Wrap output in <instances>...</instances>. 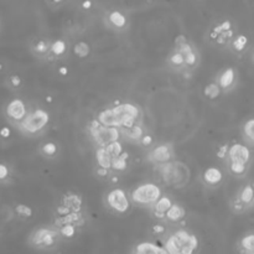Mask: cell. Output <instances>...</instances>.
I'll use <instances>...</instances> for the list:
<instances>
[{"label":"cell","mask_w":254,"mask_h":254,"mask_svg":"<svg viewBox=\"0 0 254 254\" xmlns=\"http://www.w3.org/2000/svg\"><path fill=\"white\" fill-rule=\"evenodd\" d=\"M148 160L155 166L175 160V149L172 144L161 143L154 146L148 154Z\"/></svg>","instance_id":"9c48e42d"},{"label":"cell","mask_w":254,"mask_h":254,"mask_svg":"<svg viewBox=\"0 0 254 254\" xmlns=\"http://www.w3.org/2000/svg\"><path fill=\"white\" fill-rule=\"evenodd\" d=\"M169 65L172 66V67H186L185 65V55L182 52H180L177 48H175L168 57Z\"/></svg>","instance_id":"f546056e"},{"label":"cell","mask_w":254,"mask_h":254,"mask_svg":"<svg viewBox=\"0 0 254 254\" xmlns=\"http://www.w3.org/2000/svg\"><path fill=\"white\" fill-rule=\"evenodd\" d=\"M77 229L78 227L76 224L72 223H67V224H63V226L58 227V231H60V236L63 237L66 239H71L76 236L77 233Z\"/></svg>","instance_id":"836d02e7"},{"label":"cell","mask_w":254,"mask_h":254,"mask_svg":"<svg viewBox=\"0 0 254 254\" xmlns=\"http://www.w3.org/2000/svg\"><path fill=\"white\" fill-rule=\"evenodd\" d=\"M252 207H254V199H253V204H252Z\"/></svg>","instance_id":"11a10c76"},{"label":"cell","mask_w":254,"mask_h":254,"mask_svg":"<svg viewBox=\"0 0 254 254\" xmlns=\"http://www.w3.org/2000/svg\"><path fill=\"white\" fill-rule=\"evenodd\" d=\"M10 168L6 164L0 163V184H5L10 179Z\"/></svg>","instance_id":"f35d334b"},{"label":"cell","mask_w":254,"mask_h":254,"mask_svg":"<svg viewBox=\"0 0 254 254\" xmlns=\"http://www.w3.org/2000/svg\"><path fill=\"white\" fill-rule=\"evenodd\" d=\"M67 42L63 39H57L53 42H51L50 55L55 56V57H61L67 52Z\"/></svg>","instance_id":"4316f807"},{"label":"cell","mask_w":254,"mask_h":254,"mask_svg":"<svg viewBox=\"0 0 254 254\" xmlns=\"http://www.w3.org/2000/svg\"><path fill=\"white\" fill-rule=\"evenodd\" d=\"M128 159H129V154L127 151H123V154L117 158H113V161H112V169L114 171H126L128 169Z\"/></svg>","instance_id":"484cf974"},{"label":"cell","mask_w":254,"mask_h":254,"mask_svg":"<svg viewBox=\"0 0 254 254\" xmlns=\"http://www.w3.org/2000/svg\"><path fill=\"white\" fill-rule=\"evenodd\" d=\"M57 72H58V75L61 76V77H66V76H68L70 71H68L67 66H61V67H58Z\"/></svg>","instance_id":"681fc988"},{"label":"cell","mask_w":254,"mask_h":254,"mask_svg":"<svg viewBox=\"0 0 254 254\" xmlns=\"http://www.w3.org/2000/svg\"><path fill=\"white\" fill-rule=\"evenodd\" d=\"M14 212L18 214L19 217H23V218H31L34 214V210L31 209L29 205L25 204H18L14 207Z\"/></svg>","instance_id":"d590c367"},{"label":"cell","mask_w":254,"mask_h":254,"mask_svg":"<svg viewBox=\"0 0 254 254\" xmlns=\"http://www.w3.org/2000/svg\"><path fill=\"white\" fill-rule=\"evenodd\" d=\"M106 21L109 28L117 31L126 30L128 28V18H127L126 14L119 10L108 11L106 14Z\"/></svg>","instance_id":"4fadbf2b"},{"label":"cell","mask_w":254,"mask_h":254,"mask_svg":"<svg viewBox=\"0 0 254 254\" xmlns=\"http://www.w3.org/2000/svg\"><path fill=\"white\" fill-rule=\"evenodd\" d=\"M237 78H238L237 71L234 70L233 67H227L219 73L216 82L218 83V86L221 87L222 92H227L231 91L232 88H234V86H236L237 83Z\"/></svg>","instance_id":"7c38bea8"},{"label":"cell","mask_w":254,"mask_h":254,"mask_svg":"<svg viewBox=\"0 0 254 254\" xmlns=\"http://www.w3.org/2000/svg\"><path fill=\"white\" fill-rule=\"evenodd\" d=\"M227 166H228V170L232 175L234 176L242 177L248 172L249 165L243 163H238V161H227Z\"/></svg>","instance_id":"d4e9b609"},{"label":"cell","mask_w":254,"mask_h":254,"mask_svg":"<svg viewBox=\"0 0 254 254\" xmlns=\"http://www.w3.org/2000/svg\"><path fill=\"white\" fill-rule=\"evenodd\" d=\"M236 199H238L239 201L247 207V210L252 209V204H253L254 199V182H248V184L244 185V186L239 190Z\"/></svg>","instance_id":"ac0fdd59"},{"label":"cell","mask_w":254,"mask_h":254,"mask_svg":"<svg viewBox=\"0 0 254 254\" xmlns=\"http://www.w3.org/2000/svg\"><path fill=\"white\" fill-rule=\"evenodd\" d=\"M112 161H113V156L108 151L106 146H98L96 149V163L99 168L104 169H112Z\"/></svg>","instance_id":"d6986e66"},{"label":"cell","mask_w":254,"mask_h":254,"mask_svg":"<svg viewBox=\"0 0 254 254\" xmlns=\"http://www.w3.org/2000/svg\"><path fill=\"white\" fill-rule=\"evenodd\" d=\"M81 6H82L85 10H89V9L92 8V1H91V0H85Z\"/></svg>","instance_id":"f907efd6"},{"label":"cell","mask_w":254,"mask_h":254,"mask_svg":"<svg viewBox=\"0 0 254 254\" xmlns=\"http://www.w3.org/2000/svg\"><path fill=\"white\" fill-rule=\"evenodd\" d=\"M186 217V210L179 204H174L166 212V221L171 223H179Z\"/></svg>","instance_id":"44dd1931"},{"label":"cell","mask_w":254,"mask_h":254,"mask_svg":"<svg viewBox=\"0 0 254 254\" xmlns=\"http://www.w3.org/2000/svg\"><path fill=\"white\" fill-rule=\"evenodd\" d=\"M202 181L206 186L216 187L223 181V172L217 166H210L202 174Z\"/></svg>","instance_id":"9a60e30c"},{"label":"cell","mask_w":254,"mask_h":254,"mask_svg":"<svg viewBox=\"0 0 254 254\" xmlns=\"http://www.w3.org/2000/svg\"><path fill=\"white\" fill-rule=\"evenodd\" d=\"M174 205V201L171 200V197L168 196V195H163L158 201L154 204V206L151 207V212H153V216L155 217L159 221H166V212L169 211V209Z\"/></svg>","instance_id":"5bb4252c"},{"label":"cell","mask_w":254,"mask_h":254,"mask_svg":"<svg viewBox=\"0 0 254 254\" xmlns=\"http://www.w3.org/2000/svg\"><path fill=\"white\" fill-rule=\"evenodd\" d=\"M50 123V113L46 109L36 108L30 111L23 122L18 124V129L28 136H35L40 134Z\"/></svg>","instance_id":"277c9868"},{"label":"cell","mask_w":254,"mask_h":254,"mask_svg":"<svg viewBox=\"0 0 254 254\" xmlns=\"http://www.w3.org/2000/svg\"><path fill=\"white\" fill-rule=\"evenodd\" d=\"M97 176L99 177H109V169H104V168H99L96 170Z\"/></svg>","instance_id":"7dc6e473"},{"label":"cell","mask_w":254,"mask_h":254,"mask_svg":"<svg viewBox=\"0 0 254 254\" xmlns=\"http://www.w3.org/2000/svg\"><path fill=\"white\" fill-rule=\"evenodd\" d=\"M233 29V25H232V21L231 20H224L222 21V23L217 24L216 26H214L213 29H212L211 34H210V36H211L212 40H216V38L218 35H221L222 33H224V31H228V30H232Z\"/></svg>","instance_id":"1f68e13d"},{"label":"cell","mask_w":254,"mask_h":254,"mask_svg":"<svg viewBox=\"0 0 254 254\" xmlns=\"http://www.w3.org/2000/svg\"><path fill=\"white\" fill-rule=\"evenodd\" d=\"M158 171L161 175V179L168 186L181 189L190 181V169L186 164L181 161H170V163L158 165Z\"/></svg>","instance_id":"7a4b0ae2"},{"label":"cell","mask_w":254,"mask_h":254,"mask_svg":"<svg viewBox=\"0 0 254 254\" xmlns=\"http://www.w3.org/2000/svg\"><path fill=\"white\" fill-rule=\"evenodd\" d=\"M51 3H53V4H61L63 1V0H50Z\"/></svg>","instance_id":"f5cc1de1"},{"label":"cell","mask_w":254,"mask_h":254,"mask_svg":"<svg viewBox=\"0 0 254 254\" xmlns=\"http://www.w3.org/2000/svg\"><path fill=\"white\" fill-rule=\"evenodd\" d=\"M139 144H140L141 146H144V148H150V146L154 144L153 135H150V134H144L143 138H141L140 141H139Z\"/></svg>","instance_id":"b9f144b4"},{"label":"cell","mask_w":254,"mask_h":254,"mask_svg":"<svg viewBox=\"0 0 254 254\" xmlns=\"http://www.w3.org/2000/svg\"><path fill=\"white\" fill-rule=\"evenodd\" d=\"M253 61H254V55H253Z\"/></svg>","instance_id":"9f6ffc18"},{"label":"cell","mask_w":254,"mask_h":254,"mask_svg":"<svg viewBox=\"0 0 254 254\" xmlns=\"http://www.w3.org/2000/svg\"><path fill=\"white\" fill-rule=\"evenodd\" d=\"M11 135V129L9 127H3V128H0V136L3 139H8L10 138Z\"/></svg>","instance_id":"bcb514c9"},{"label":"cell","mask_w":254,"mask_h":254,"mask_svg":"<svg viewBox=\"0 0 254 254\" xmlns=\"http://www.w3.org/2000/svg\"><path fill=\"white\" fill-rule=\"evenodd\" d=\"M60 231L56 226L40 227L35 229L29 237V243L36 248H51L57 242Z\"/></svg>","instance_id":"52a82bcc"},{"label":"cell","mask_w":254,"mask_h":254,"mask_svg":"<svg viewBox=\"0 0 254 254\" xmlns=\"http://www.w3.org/2000/svg\"><path fill=\"white\" fill-rule=\"evenodd\" d=\"M31 50L39 57H46V56L50 55L51 42L48 40H45V39H41V40H38L34 43Z\"/></svg>","instance_id":"603a6c76"},{"label":"cell","mask_w":254,"mask_h":254,"mask_svg":"<svg viewBox=\"0 0 254 254\" xmlns=\"http://www.w3.org/2000/svg\"><path fill=\"white\" fill-rule=\"evenodd\" d=\"M241 248L246 254H254V234H248L242 238Z\"/></svg>","instance_id":"e575fe53"},{"label":"cell","mask_w":254,"mask_h":254,"mask_svg":"<svg viewBox=\"0 0 254 254\" xmlns=\"http://www.w3.org/2000/svg\"><path fill=\"white\" fill-rule=\"evenodd\" d=\"M71 212V209L70 207L65 206V205H58L57 207H56V213H57V216H66V214H68Z\"/></svg>","instance_id":"f6af8a7d"},{"label":"cell","mask_w":254,"mask_h":254,"mask_svg":"<svg viewBox=\"0 0 254 254\" xmlns=\"http://www.w3.org/2000/svg\"><path fill=\"white\" fill-rule=\"evenodd\" d=\"M61 204L70 207L71 211L81 212L82 211L83 200L81 195L75 194V192H68V194H66L65 196L62 197V202H61Z\"/></svg>","instance_id":"ffe728a7"},{"label":"cell","mask_w":254,"mask_h":254,"mask_svg":"<svg viewBox=\"0 0 254 254\" xmlns=\"http://www.w3.org/2000/svg\"><path fill=\"white\" fill-rule=\"evenodd\" d=\"M228 148H229V145H227V144L218 146V148H217V151H216L217 158L221 159V160H223V159H227V153H228Z\"/></svg>","instance_id":"7bdbcfd3"},{"label":"cell","mask_w":254,"mask_h":254,"mask_svg":"<svg viewBox=\"0 0 254 254\" xmlns=\"http://www.w3.org/2000/svg\"><path fill=\"white\" fill-rule=\"evenodd\" d=\"M118 176H113V177H112V179H111V182H112V184H117V182H118Z\"/></svg>","instance_id":"816d5d0a"},{"label":"cell","mask_w":254,"mask_h":254,"mask_svg":"<svg viewBox=\"0 0 254 254\" xmlns=\"http://www.w3.org/2000/svg\"><path fill=\"white\" fill-rule=\"evenodd\" d=\"M222 89L218 86V83L214 81V82L209 83L206 87L204 88V96L209 99H216L218 98L219 94H221Z\"/></svg>","instance_id":"4dcf8cb0"},{"label":"cell","mask_w":254,"mask_h":254,"mask_svg":"<svg viewBox=\"0 0 254 254\" xmlns=\"http://www.w3.org/2000/svg\"><path fill=\"white\" fill-rule=\"evenodd\" d=\"M67 223L76 224V226L80 228V227H82L83 224L86 223V219L82 216V212L71 211L70 213L66 214V216H57V218L55 219V224H53V226H56L58 228V227Z\"/></svg>","instance_id":"e0dca14e"},{"label":"cell","mask_w":254,"mask_h":254,"mask_svg":"<svg viewBox=\"0 0 254 254\" xmlns=\"http://www.w3.org/2000/svg\"><path fill=\"white\" fill-rule=\"evenodd\" d=\"M106 148L108 149V151H109V153H111V155L113 156V158H117V156L122 155V154H123V151H124L123 144H122L119 140L113 141V143L108 144V145H107Z\"/></svg>","instance_id":"8d00e7d4"},{"label":"cell","mask_w":254,"mask_h":254,"mask_svg":"<svg viewBox=\"0 0 254 254\" xmlns=\"http://www.w3.org/2000/svg\"><path fill=\"white\" fill-rule=\"evenodd\" d=\"M106 202L109 209L117 213L124 214L130 210V197L121 187H114L107 192Z\"/></svg>","instance_id":"ba28073f"},{"label":"cell","mask_w":254,"mask_h":254,"mask_svg":"<svg viewBox=\"0 0 254 254\" xmlns=\"http://www.w3.org/2000/svg\"><path fill=\"white\" fill-rule=\"evenodd\" d=\"M199 63V55H197L196 50H192L191 52H189L187 55H185V65L186 67L192 68Z\"/></svg>","instance_id":"74e56055"},{"label":"cell","mask_w":254,"mask_h":254,"mask_svg":"<svg viewBox=\"0 0 254 254\" xmlns=\"http://www.w3.org/2000/svg\"><path fill=\"white\" fill-rule=\"evenodd\" d=\"M40 153L42 155H45L46 158H53V156L57 155L58 153V146L57 144L53 143V141H46L41 145Z\"/></svg>","instance_id":"d6a6232c"},{"label":"cell","mask_w":254,"mask_h":254,"mask_svg":"<svg viewBox=\"0 0 254 254\" xmlns=\"http://www.w3.org/2000/svg\"><path fill=\"white\" fill-rule=\"evenodd\" d=\"M140 108L136 104L123 102L111 108H104L97 114L96 118L103 126L116 127L119 129H130L138 123Z\"/></svg>","instance_id":"6da1fadb"},{"label":"cell","mask_w":254,"mask_h":254,"mask_svg":"<svg viewBox=\"0 0 254 254\" xmlns=\"http://www.w3.org/2000/svg\"><path fill=\"white\" fill-rule=\"evenodd\" d=\"M169 254H195L199 249V238L187 229H177L165 242Z\"/></svg>","instance_id":"3957f363"},{"label":"cell","mask_w":254,"mask_h":254,"mask_svg":"<svg viewBox=\"0 0 254 254\" xmlns=\"http://www.w3.org/2000/svg\"><path fill=\"white\" fill-rule=\"evenodd\" d=\"M46 102H52V97H47V98H46Z\"/></svg>","instance_id":"db71d44e"},{"label":"cell","mask_w":254,"mask_h":254,"mask_svg":"<svg viewBox=\"0 0 254 254\" xmlns=\"http://www.w3.org/2000/svg\"><path fill=\"white\" fill-rule=\"evenodd\" d=\"M121 131H122V134L126 136L127 140L133 141V143H139L140 139L143 138L144 134H145L144 133L143 127H141V124H139V123H136L135 126L130 129H121Z\"/></svg>","instance_id":"7402d4cb"},{"label":"cell","mask_w":254,"mask_h":254,"mask_svg":"<svg viewBox=\"0 0 254 254\" xmlns=\"http://www.w3.org/2000/svg\"><path fill=\"white\" fill-rule=\"evenodd\" d=\"M242 134H243V139L247 145L254 146V118L244 122L243 127H242Z\"/></svg>","instance_id":"cb8c5ba5"},{"label":"cell","mask_w":254,"mask_h":254,"mask_svg":"<svg viewBox=\"0 0 254 254\" xmlns=\"http://www.w3.org/2000/svg\"><path fill=\"white\" fill-rule=\"evenodd\" d=\"M163 196L160 186L154 182H144L130 192V200L135 205L143 207H153L154 204Z\"/></svg>","instance_id":"8992f818"},{"label":"cell","mask_w":254,"mask_h":254,"mask_svg":"<svg viewBox=\"0 0 254 254\" xmlns=\"http://www.w3.org/2000/svg\"><path fill=\"white\" fill-rule=\"evenodd\" d=\"M21 85H23V80H21V77L19 75H11L10 77H9V86H10L11 88L18 89L20 88Z\"/></svg>","instance_id":"ab89813d"},{"label":"cell","mask_w":254,"mask_h":254,"mask_svg":"<svg viewBox=\"0 0 254 254\" xmlns=\"http://www.w3.org/2000/svg\"><path fill=\"white\" fill-rule=\"evenodd\" d=\"M187 38L185 35H177L176 38H175V46H180L182 45V43L187 42Z\"/></svg>","instance_id":"c3c4849f"},{"label":"cell","mask_w":254,"mask_h":254,"mask_svg":"<svg viewBox=\"0 0 254 254\" xmlns=\"http://www.w3.org/2000/svg\"><path fill=\"white\" fill-rule=\"evenodd\" d=\"M227 161H238V163L249 165L252 161L251 149L241 143L232 144L229 145L228 153H227Z\"/></svg>","instance_id":"8fae6325"},{"label":"cell","mask_w":254,"mask_h":254,"mask_svg":"<svg viewBox=\"0 0 254 254\" xmlns=\"http://www.w3.org/2000/svg\"><path fill=\"white\" fill-rule=\"evenodd\" d=\"M88 131L92 140L97 144V146H107L113 141L119 140L122 131L116 127L103 126L98 119H93L88 124Z\"/></svg>","instance_id":"5b68a950"},{"label":"cell","mask_w":254,"mask_h":254,"mask_svg":"<svg viewBox=\"0 0 254 254\" xmlns=\"http://www.w3.org/2000/svg\"><path fill=\"white\" fill-rule=\"evenodd\" d=\"M151 231H153V233L155 234V236H161V234H164L166 232V227L161 223H156L154 224Z\"/></svg>","instance_id":"ee69618b"},{"label":"cell","mask_w":254,"mask_h":254,"mask_svg":"<svg viewBox=\"0 0 254 254\" xmlns=\"http://www.w3.org/2000/svg\"><path fill=\"white\" fill-rule=\"evenodd\" d=\"M28 106L20 98H14L5 106V117L11 124L18 126L28 116Z\"/></svg>","instance_id":"30bf717a"},{"label":"cell","mask_w":254,"mask_h":254,"mask_svg":"<svg viewBox=\"0 0 254 254\" xmlns=\"http://www.w3.org/2000/svg\"><path fill=\"white\" fill-rule=\"evenodd\" d=\"M131 254H169L165 247H161L154 242H140L131 251Z\"/></svg>","instance_id":"2e32d148"},{"label":"cell","mask_w":254,"mask_h":254,"mask_svg":"<svg viewBox=\"0 0 254 254\" xmlns=\"http://www.w3.org/2000/svg\"><path fill=\"white\" fill-rule=\"evenodd\" d=\"M248 38L246 35H237L232 39L231 47L236 53H242L248 46Z\"/></svg>","instance_id":"83f0119b"},{"label":"cell","mask_w":254,"mask_h":254,"mask_svg":"<svg viewBox=\"0 0 254 254\" xmlns=\"http://www.w3.org/2000/svg\"><path fill=\"white\" fill-rule=\"evenodd\" d=\"M73 53L78 58H86L91 53V45L86 41H78L73 46Z\"/></svg>","instance_id":"f1b7e54d"},{"label":"cell","mask_w":254,"mask_h":254,"mask_svg":"<svg viewBox=\"0 0 254 254\" xmlns=\"http://www.w3.org/2000/svg\"><path fill=\"white\" fill-rule=\"evenodd\" d=\"M232 210H233L234 213H243V212L247 211V207L239 201L238 199H234L233 202H232Z\"/></svg>","instance_id":"60d3db41"}]
</instances>
